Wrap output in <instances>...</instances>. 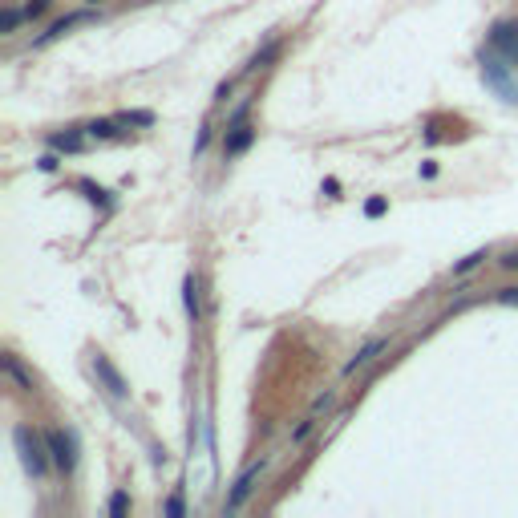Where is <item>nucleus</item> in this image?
<instances>
[{
  "instance_id": "obj_1",
  "label": "nucleus",
  "mask_w": 518,
  "mask_h": 518,
  "mask_svg": "<svg viewBox=\"0 0 518 518\" xmlns=\"http://www.w3.org/2000/svg\"><path fill=\"white\" fill-rule=\"evenodd\" d=\"M482 82L494 97H502L506 106H518V61L498 53V49H482Z\"/></svg>"
},
{
  "instance_id": "obj_2",
  "label": "nucleus",
  "mask_w": 518,
  "mask_h": 518,
  "mask_svg": "<svg viewBox=\"0 0 518 518\" xmlns=\"http://www.w3.org/2000/svg\"><path fill=\"white\" fill-rule=\"evenodd\" d=\"M12 441H16V449H21V462H25V470L33 478H45V470H49V445H45L37 433L29 430V426H16L12 430Z\"/></svg>"
},
{
  "instance_id": "obj_3",
  "label": "nucleus",
  "mask_w": 518,
  "mask_h": 518,
  "mask_svg": "<svg viewBox=\"0 0 518 518\" xmlns=\"http://www.w3.org/2000/svg\"><path fill=\"white\" fill-rule=\"evenodd\" d=\"M45 445H49V454H53V462H57L61 474H73V470H77V441H73L69 430L45 433Z\"/></svg>"
},
{
  "instance_id": "obj_4",
  "label": "nucleus",
  "mask_w": 518,
  "mask_h": 518,
  "mask_svg": "<svg viewBox=\"0 0 518 518\" xmlns=\"http://www.w3.org/2000/svg\"><path fill=\"white\" fill-rule=\"evenodd\" d=\"M263 470H267V458H259L256 466H247L243 474H239V482L231 486V494H227V502H223V510H239L251 494H256V486H259V478H263Z\"/></svg>"
},
{
  "instance_id": "obj_5",
  "label": "nucleus",
  "mask_w": 518,
  "mask_h": 518,
  "mask_svg": "<svg viewBox=\"0 0 518 518\" xmlns=\"http://www.w3.org/2000/svg\"><path fill=\"white\" fill-rule=\"evenodd\" d=\"M93 377L106 385V393H110L114 401H126V397H130V388H126V381H122V373H118V369L110 365V356H101V352L93 356Z\"/></svg>"
},
{
  "instance_id": "obj_6",
  "label": "nucleus",
  "mask_w": 518,
  "mask_h": 518,
  "mask_svg": "<svg viewBox=\"0 0 518 518\" xmlns=\"http://www.w3.org/2000/svg\"><path fill=\"white\" fill-rule=\"evenodd\" d=\"M486 45L518 61V21H498V25H490V33H486Z\"/></svg>"
},
{
  "instance_id": "obj_7",
  "label": "nucleus",
  "mask_w": 518,
  "mask_h": 518,
  "mask_svg": "<svg viewBox=\"0 0 518 518\" xmlns=\"http://www.w3.org/2000/svg\"><path fill=\"white\" fill-rule=\"evenodd\" d=\"M89 21H93V12H69V16L53 21V25H49V29H45V33H41V37H37L33 45H49V41H57V37H65L69 29H77V25H89Z\"/></svg>"
},
{
  "instance_id": "obj_8",
  "label": "nucleus",
  "mask_w": 518,
  "mask_h": 518,
  "mask_svg": "<svg viewBox=\"0 0 518 518\" xmlns=\"http://www.w3.org/2000/svg\"><path fill=\"white\" fill-rule=\"evenodd\" d=\"M385 348H388L385 336H373V341H365V345L356 348V356L345 365V377H352V373H356V369H365V365H373V356H381Z\"/></svg>"
},
{
  "instance_id": "obj_9",
  "label": "nucleus",
  "mask_w": 518,
  "mask_h": 518,
  "mask_svg": "<svg viewBox=\"0 0 518 518\" xmlns=\"http://www.w3.org/2000/svg\"><path fill=\"white\" fill-rule=\"evenodd\" d=\"M251 142H256V126H247V122H243V126L227 130V138H223V154H227V158H235V154H243Z\"/></svg>"
},
{
  "instance_id": "obj_10",
  "label": "nucleus",
  "mask_w": 518,
  "mask_h": 518,
  "mask_svg": "<svg viewBox=\"0 0 518 518\" xmlns=\"http://www.w3.org/2000/svg\"><path fill=\"white\" fill-rule=\"evenodd\" d=\"M182 304H186V316L199 324V280H195V275L182 280Z\"/></svg>"
},
{
  "instance_id": "obj_11",
  "label": "nucleus",
  "mask_w": 518,
  "mask_h": 518,
  "mask_svg": "<svg viewBox=\"0 0 518 518\" xmlns=\"http://www.w3.org/2000/svg\"><path fill=\"white\" fill-rule=\"evenodd\" d=\"M49 146H53V150H65V154H77L86 142H82V134L65 130V134H49Z\"/></svg>"
},
{
  "instance_id": "obj_12",
  "label": "nucleus",
  "mask_w": 518,
  "mask_h": 518,
  "mask_svg": "<svg viewBox=\"0 0 518 518\" xmlns=\"http://www.w3.org/2000/svg\"><path fill=\"white\" fill-rule=\"evenodd\" d=\"M275 57H280V41H267L256 57L247 61V69H243V73H256V69H263V65H267V61H275Z\"/></svg>"
},
{
  "instance_id": "obj_13",
  "label": "nucleus",
  "mask_w": 518,
  "mask_h": 518,
  "mask_svg": "<svg viewBox=\"0 0 518 518\" xmlns=\"http://www.w3.org/2000/svg\"><path fill=\"white\" fill-rule=\"evenodd\" d=\"M486 259H490V247H478V251H470L466 259H458V263H454V275H466V271H474L478 263H486Z\"/></svg>"
},
{
  "instance_id": "obj_14",
  "label": "nucleus",
  "mask_w": 518,
  "mask_h": 518,
  "mask_svg": "<svg viewBox=\"0 0 518 518\" xmlns=\"http://www.w3.org/2000/svg\"><path fill=\"white\" fill-rule=\"evenodd\" d=\"M89 138H118V122H110V118H97V122H89L86 126Z\"/></svg>"
},
{
  "instance_id": "obj_15",
  "label": "nucleus",
  "mask_w": 518,
  "mask_h": 518,
  "mask_svg": "<svg viewBox=\"0 0 518 518\" xmlns=\"http://www.w3.org/2000/svg\"><path fill=\"white\" fill-rule=\"evenodd\" d=\"M4 369H8V377H12V381H16V385L25 388V393H29V388H33V381H29V373H25V369H21V365H16V356H4Z\"/></svg>"
},
{
  "instance_id": "obj_16",
  "label": "nucleus",
  "mask_w": 518,
  "mask_h": 518,
  "mask_svg": "<svg viewBox=\"0 0 518 518\" xmlns=\"http://www.w3.org/2000/svg\"><path fill=\"white\" fill-rule=\"evenodd\" d=\"M118 122H126V126H154V114L150 110H126Z\"/></svg>"
},
{
  "instance_id": "obj_17",
  "label": "nucleus",
  "mask_w": 518,
  "mask_h": 518,
  "mask_svg": "<svg viewBox=\"0 0 518 518\" xmlns=\"http://www.w3.org/2000/svg\"><path fill=\"white\" fill-rule=\"evenodd\" d=\"M21 21H25V12H16V8H4V12H0V33H12Z\"/></svg>"
},
{
  "instance_id": "obj_18",
  "label": "nucleus",
  "mask_w": 518,
  "mask_h": 518,
  "mask_svg": "<svg viewBox=\"0 0 518 518\" xmlns=\"http://www.w3.org/2000/svg\"><path fill=\"white\" fill-rule=\"evenodd\" d=\"M77 186H82V190H89V199H93V203L110 207V190H106V186H93V182H77Z\"/></svg>"
},
{
  "instance_id": "obj_19",
  "label": "nucleus",
  "mask_w": 518,
  "mask_h": 518,
  "mask_svg": "<svg viewBox=\"0 0 518 518\" xmlns=\"http://www.w3.org/2000/svg\"><path fill=\"white\" fill-rule=\"evenodd\" d=\"M126 510H130V494L126 490H118V494L110 498V515H126Z\"/></svg>"
},
{
  "instance_id": "obj_20",
  "label": "nucleus",
  "mask_w": 518,
  "mask_h": 518,
  "mask_svg": "<svg viewBox=\"0 0 518 518\" xmlns=\"http://www.w3.org/2000/svg\"><path fill=\"white\" fill-rule=\"evenodd\" d=\"M385 211H388V203H385V199H381V195L365 203V215H369V219H381V215H385Z\"/></svg>"
},
{
  "instance_id": "obj_21",
  "label": "nucleus",
  "mask_w": 518,
  "mask_h": 518,
  "mask_svg": "<svg viewBox=\"0 0 518 518\" xmlns=\"http://www.w3.org/2000/svg\"><path fill=\"white\" fill-rule=\"evenodd\" d=\"M162 515H166V518H182V515H186V506H182V498H178V494H174L171 502L162 506Z\"/></svg>"
},
{
  "instance_id": "obj_22",
  "label": "nucleus",
  "mask_w": 518,
  "mask_h": 518,
  "mask_svg": "<svg viewBox=\"0 0 518 518\" xmlns=\"http://www.w3.org/2000/svg\"><path fill=\"white\" fill-rule=\"evenodd\" d=\"M312 430H316V413H312L308 421H300V426L292 430V441H304V437H308V433H312Z\"/></svg>"
},
{
  "instance_id": "obj_23",
  "label": "nucleus",
  "mask_w": 518,
  "mask_h": 518,
  "mask_svg": "<svg viewBox=\"0 0 518 518\" xmlns=\"http://www.w3.org/2000/svg\"><path fill=\"white\" fill-rule=\"evenodd\" d=\"M332 401H336V393H332V388H328V393H320V397L312 401V413H324V409H328Z\"/></svg>"
},
{
  "instance_id": "obj_24",
  "label": "nucleus",
  "mask_w": 518,
  "mask_h": 518,
  "mask_svg": "<svg viewBox=\"0 0 518 518\" xmlns=\"http://www.w3.org/2000/svg\"><path fill=\"white\" fill-rule=\"evenodd\" d=\"M41 12H49V0H29L25 4V16H41Z\"/></svg>"
},
{
  "instance_id": "obj_25",
  "label": "nucleus",
  "mask_w": 518,
  "mask_h": 518,
  "mask_svg": "<svg viewBox=\"0 0 518 518\" xmlns=\"http://www.w3.org/2000/svg\"><path fill=\"white\" fill-rule=\"evenodd\" d=\"M494 300L498 304H518V288H502V292H494Z\"/></svg>"
},
{
  "instance_id": "obj_26",
  "label": "nucleus",
  "mask_w": 518,
  "mask_h": 518,
  "mask_svg": "<svg viewBox=\"0 0 518 518\" xmlns=\"http://www.w3.org/2000/svg\"><path fill=\"white\" fill-rule=\"evenodd\" d=\"M231 89H235V82H223V86L215 89V101H227V97H231Z\"/></svg>"
},
{
  "instance_id": "obj_27",
  "label": "nucleus",
  "mask_w": 518,
  "mask_h": 518,
  "mask_svg": "<svg viewBox=\"0 0 518 518\" xmlns=\"http://www.w3.org/2000/svg\"><path fill=\"white\" fill-rule=\"evenodd\" d=\"M498 263H502V267H510V271H518V251H506Z\"/></svg>"
},
{
  "instance_id": "obj_28",
  "label": "nucleus",
  "mask_w": 518,
  "mask_h": 518,
  "mask_svg": "<svg viewBox=\"0 0 518 518\" xmlns=\"http://www.w3.org/2000/svg\"><path fill=\"white\" fill-rule=\"evenodd\" d=\"M89 4H97V0H89Z\"/></svg>"
}]
</instances>
